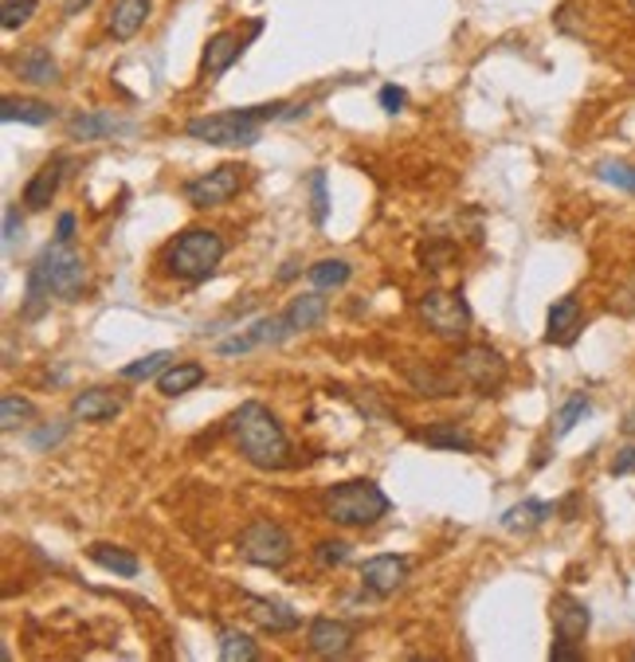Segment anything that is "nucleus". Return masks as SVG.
Masks as SVG:
<instances>
[{"instance_id": "f257e3e1", "label": "nucleus", "mask_w": 635, "mask_h": 662, "mask_svg": "<svg viewBox=\"0 0 635 662\" xmlns=\"http://www.w3.org/2000/svg\"><path fill=\"white\" fill-rule=\"evenodd\" d=\"M83 286H87V263H83V255L71 244H63V240H56V244L44 247V252L36 255V263L28 267L20 318H24V322L44 318L51 298L78 303V298H83Z\"/></svg>"}, {"instance_id": "f03ea898", "label": "nucleus", "mask_w": 635, "mask_h": 662, "mask_svg": "<svg viewBox=\"0 0 635 662\" xmlns=\"http://www.w3.org/2000/svg\"><path fill=\"white\" fill-rule=\"evenodd\" d=\"M228 436L235 439L240 455H244L252 467H259V470L291 467V455H294L291 439H286L279 416H274L267 404H259V400H244V404L232 412V419H228Z\"/></svg>"}, {"instance_id": "7ed1b4c3", "label": "nucleus", "mask_w": 635, "mask_h": 662, "mask_svg": "<svg viewBox=\"0 0 635 662\" xmlns=\"http://www.w3.org/2000/svg\"><path fill=\"white\" fill-rule=\"evenodd\" d=\"M279 118H291V107H286V102H264V107H244V110H224V114L193 118L185 126V134L193 137V142H205V146L247 149L264 137L267 122H279Z\"/></svg>"}, {"instance_id": "20e7f679", "label": "nucleus", "mask_w": 635, "mask_h": 662, "mask_svg": "<svg viewBox=\"0 0 635 662\" xmlns=\"http://www.w3.org/2000/svg\"><path fill=\"white\" fill-rule=\"evenodd\" d=\"M224 255H228V244L220 232H212V228H185V232L161 252V267H166L173 279L205 283V279L216 274V267L224 263Z\"/></svg>"}, {"instance_id": "39448f33", "label": "nucleus", "mask_w": 635, "mask_h": 662, "mask_svg": "<svg viewBox=\"0 0 635 662\" xmlns=\"http://www.w3.org/2000/svg\"><path fill=\"white\" fill-rule=\"evenodd\" d=\"M389 510H392L389 494L373 478H350V482H338V487H330L322 494V514L330 517L333 526L350 529L377 526Z\"/></svg>"}, {"instance_id": "423d86ee", "label": "nucleus", "mask_w": 635, "mask_h": 662, "mask_svg": "<svg viewBox=\"0 0 635 662\" xmlns=\"http://www.w3.org/2000/svg\"><path fill=\"white\" fill-rule=\"evenodd\" d=\"M240 553H244V561L255 568H286L294 556V541L279 522L255 517V522L244 526V534H240Z\"/></svg>"}, {"instance_id": "0eeeda50", "label": "nucleus", "mask_w": 635, "mask_h": 662, "mask_svg": "<svg viewBox=\"0 0 635 662\" xmlns=\"http://www.w3.org/2000/svg\"><path fill=\"white\" fill-rule=\"evenodd\" d=\"M416 314H420L424 326L443 341H463L471 330V306L460 291H428L420 303H416Z\"/></svg>"}, {"instance_id": "6e6552de", "label": "nucleus", "mask_w": 635, "mask_h": 662, "mask_svg": "<svg viewBox=\"0 0 635 662\" xmlns=\"http://www.w3.org/2000/svg\"><path fill=\"white\" fill-rule=\"evenodd\" d=\"M451 369L460 372L463 384L479 392V396H494V392L506 384V357H502L494 345H463L455 357H451Z\"/></svg>"}, {"instance_id": "1a4fd4ad", "label": "nucleus", "mask_w": 635, "mask_h": 662, "mask_svg": "<svg viewBox=\"0 0 635 662\" xmlns=\"http://www.w3.org/2000/svg\"><path fill=\"white\" fill-rule=\"evenodd\" d=\"M244 166H216L208 169V173L193 176V181H185V200L193 208H216L224 205V200H232L235 193H240V185H244Z\"/></svg>"}, {"instance_id": "9d476101", "label": "nucleus", "mask_w": 635, "mask_h": 662, "mask_svg": "<svg viewBox=\"0 0 635 662\" xmlns=\"http://www.w3.org/2000/svg\"><path fill=\"white\" fill-rule=\"evenodd\" d=\"M286 338H294L291 318H286V314H267V318H259V322L247 326L244 333L220 341L216 353H220V357H240V353L264 350V345H283Z\"/></svg>"}, {"instance_id": "9b49d317", "label": "nucleus", "mask_w": 635, "mask_h": 662, "mask_svg": "<svg viewBox=\"0 0 635 662\" xmlns=\"http://www.w3.org/2000/svg\"><path fill=\"white\" fill-rule=\"evenodd\" d=\"M357 643V624H345V620H333V615H318L306 627V647L322 659H345Z\"/></svg>"}, {"instance_id": "f8f14e48", "label": "nucleus", "mask_w": 635, "mask_h": 662, "mask_svg": "<svg viewBox=\"0 0 635 662\" xmlns=\"http://www.w3.org/2000/svg\"><path fill=\"white\" fill-rule=\"evenodd\" d=\"M408 556H392V553H381V556H369L362 565V588H369L373 596H381V600H389V596H396L404 585H408Z\"/></svg>"}, {"instance_id": "ddd939ff", "label": "nucleus", "mask_w": 635, "mask_h": 662, "mask_svg": "<svg viewBox=\"0 0 635 662\" xmlns=\"http://www.w3.org/2000/svg\"><path fill=\"white\" fill-rule=\"evenodd\" d=\"M244 48H247L244 36H240V32H232V28H224V32H216V36H208L205 56H200V78H205V83L220 78L228 68H232L235 59L244 56Z\"/></svg>"}, {"instance_id": "4468645a", "label": "nucleus", "mask_w": 635, "mask_h": 662, "mask_svg": "<svg viewBox=\"0 0 635 662\" xmlns=\"http://www.w3.org/2000/svg\"><path fill=\"white\" fill-rule=\"evenodd\" d=\"M585 330V310H581L577 294H565L549 306V322H546V341L549 345H573Z\"/></svg>"}, {"instance_id": "2eb2a0df", "label": "nucleus", "mask_w": 635, "mask_h": 662, "mask_svg": "<svg viewBox=\"0 0 635 662\" xmlns=\"http://www.w3.org/2000/svg\"><path fill=\"white\" fill-rule=\"evenodd\" d=\"M404 380L412 384V392H420V396H460V384L463 377L455 369H440V365H428V360H416L404 369Z\"/></svg>"}, {"instance_id": "dca6fc26", "label": "nucleus", "mask_w": 635, "mask_h": 662, "mask_svg": "<svg viewBox=\"0 0 635 662\" xmlns=\"http://www.w3.org/2000/svg\"><path fill=\"white\" fill-rule=\"evenodd\" d=\"M244 608H247V615H252V624L264 627V632H271V635H286L303 624V615L291 612V608L279 604V600H267V596L244 592Z\"/></svg>"}, {"instance_id": "f3484780", "label": "nucleus", "mask_w": 635, "mask_h": 662, "mask_svg": "<svg viewBox=\"0 0 635 662\" xmlns=\"http://www.w3.org/2000/svg\"><path fill=\"white\" fill-rule=\"evenodd\" d=\"M122 408H126V396H114L110 389H83L71 400V416L83 424H107V419L122 416Z\"/></svg>"}, {"instance_id": "a211bd4d", "label": "nucleus", "mask_w": 635, "mask_h": 662, "mask_svg": "<svg viewBox=\"0 0 635 662\" xmlns=\"http://www.w3.org/2000/svg\"><path fill=\"white\" fill-rule=\"evenodd\" d=\"M68 166H71L68 157H51V161H44V166L32 173L28 185H24V208H32V212H44V208L56 200L59 181H63V169H68Z\"/></svg>"}, {"instance_id": "6ab92c4d", "label": "nucleus", "mask_w": 635, "mask_h": 662, "mask_svg": "<svg viewBox=\"0 0 635 662\" xmlns=\"http://www.w3.org/2000/svg\"><path fill=\"white\" fill-rule=\"evenodd\" d=\"M12 75H20L24 83H32V87H51V83H59V63L51 59L48 48H24L20 56L9 59Z\"/></svg>"}, {"instance_id": "aec40b11", "label": "nucleus", "mask_w": 635, "mask_h": 662, "mask_svg": "<svg viewBox=\"0 0 635 662\" xmlns=\"http://www.w3.org/2000/svg\"><path fill=\"white\" fill-rule=\"evenodd\" d=\"M588 627H593V612H588L585 600H577V596H558V600H553V632H558L561 639L585 643Z\"/></svg>"}, {"instance_id": "412c9836", "label": "nucleus", "mask_w": 635, "mask_h": 662, "mask_svg": "<svg viewBox=\"0 0 635 662\" xmlns=\"http://www.w3.org/2000/svg\"><path fill=\"white\" fill-rule=\"evenodd\" d=\"M149 9H154V0H114L107 12V32L118 44H126V39H134L137 32L146 28Z\"/></svg>"}, {"instance_id": "4be33fe9", "label": "nucleus", "mask_w": 635, "mask_h": 662, "mask_svg": "<svg viewBox=\"0 0 635 662\" xmlns=\"http://www.w3.org/2000/svg\"><path fill=\"white\" fill-rule=\"evenodd\" d=\"M118 130H122V122H118L110 110H78V114L68 122L71 142H107V137H114Z\"/></svg>"}, {"instance_id": "5701e85b", "label": "nucleus", "mask_w": 635, "mask_h": 662, "mask_svg": "<svg viewBox=\"0 0 635 662\" xmlns=\"http://www.w3.org/2000/svg\"><path fill=\"white\" fill-rule=\"evenodd\" d=\"M59 110L51 107V102H44V98H16L9 95L4 102H0V122H24V126H48V122H56Z\"/></svg>"}, {"instance_id": "b1692460", "label": "nucleus", "mask_w": 635, "mask_h": 662, "mask_svg": "<svg viewBox=\"0 0 635 662\" xmlns=\"http://www.w3.org/2000/svg\"><path fill=\"white\" fill-rule=\"evenodd\" d=\"M205 377H208V369L205 365H196V360H173L161 377H157V392L161 396H185L188 389H196V384H205Z\"/></svg>"}, {"instance_id": "393cba45", "label": "nucleus", "mask_w": 635, "mask_h": 662, "mask_svg": "<svg viewBox=\"0 0 635 662\" xmlns=\"http://www.w3.org/2000/svg\"><path fill=\"white\" fill-rule=\"evenodd\" d=\"M326 314H330V303L322 298V291L314 286V291L298 294L291 306H286V318H291L294 333H306V330H318L326 322Z\"/></svg>"}, {"instance_id": "a878e982", "label": "nucleus", "mask_w": 635, "mask_h": 662, "mask_svg": "<svg viewBox=\"0 0 635 662\" xmlns=\"http://www.w3.org/2000/svg\"><path fill=\"white\" fill-rule=\"evenodd\" d=\"M420 439L428 443V448H440V451H460V455H475L479 451V443H475V436H471L463 424H455V419H443V424H436V428L420 431Z\"/></svg>"}, {"instance_id": "bb28decb", "label": "nucleus", "mask_w": 635, "mask_h": 662, "mask_svg": "<svg viewBox=\"0 0 635 662\" xmlns=\"http://www.w3.org/2000/svg\"><path fill=\"white\" fill-rule=\"evenodd\" d=\"M549 517H553V506H549V502L526 498V502H518V506H510L506 514H502V529H510V534H529V529L546 526Z\"/></svg>"}, {"instance_id": "cd10ccee", "label": "nucleus", "mask_w": 635, "mask_h": 662, "mask_svg": "<svg viewBox=\"0 0 635 662\" xmlns=\"http://www.w3.org/2000/svg\"><path fill=\"white\" fill-rule=\"evenodd\" d=\"M87 556L95 561L98 568H107V573H114V576H126V580H134L137 573H142V561H137L130 549H122V545H107V541H98V545H90L87 549Z\"/></svg>"}, {"instance_id": "c85d7f7f", "label": "nucleus", "mask_w": 635, "mask_h": 662, "mask_svg": "<svg viewBox=\"0 0 635 662\" xmlns=\"http://www.w3.org/2000/svg\"><path fill=\"white\" fill-rule=\"evenodd\" d=\"M216 643H220L216 651H220V659H224V662H259V659H264L259 643H255L247 632H240V627H220Z\"/></svg>"}, {"instance_id": "c756f323", "label": "nucleus", "mask_w": 635, "mask_h": 662, "mask_svg": "<svg viewBox=\"0 0 635 662\" xmlns=\"http://www.w3.org/2000/svg\"><path fill=\"white\" fill-rule=\"evenodd\" d=\"M32 419H36V404L28 396H20V392H4V400H0V428H32Z\"/></svg>"}, {"instance_id": "7c9ffc66", "label": "nucleus", "mask_w": 635, "mask_h": 662, "mask_svg": "<svg viewBox=\"0 0 635 662\" xmlns=\"http://www.w3.org/2000/svg\"><path fill=\"white\" fill-rule=\"evenodd\" d=\"M306 274H310V283L318 291H338V286H345L353 279V267L345 259H318L314 267H306Z\"/></svg>"}, {"instance_id": "2f4dec72", "label": "nucleus", "mask_w": 635, "mask_h": 662, "mask_svg": "<svg viewBox=\"0 0 635 662\" xmlns=\"http://www.w3.org/2000/svg\"><path fill=\"white\" fill-rule=\"evenodd\" d=\"M593 412V400L585 396V392H573V396L561 404V412H558V419H553V439H565L569 431L577 428L581 419Z\"/></svg>"}, {"instance_id": "473e14b6", "label": "nucleus", "mask_w": 635, "mask_h": 662, "mask_svg": "<svg viewBox=\"0 0 635 662\" xmlns=\"http://www.w3.org/2000/svg\"><path fill=\"white\" fill-rule=\"evenodd\" d=\"M173 360L176 357L169 350L146 353V357H137L134 365H126V369H122V380H154V377H161V372H166Z\"/></svg>"}, {"instance_id": "72a5a7b5", "label": "nucleus", "mask_w": 635, "mask_h": 662, "mask_svg": "<svg viewBox=\"0 0 635 662\" xmlns=\"http://www.w3.org/2000/svg\"><path fill=\"white\" fill-rule=\"evenodd\" d=\"M306 188H310V220H314V228H326V220H330V185H326L322 169H314L310 181H306Z\"/></svg>"}, {"instance_id": "f704fd0d", "label": "nucleus", "mask_w": 635, "mask_h": 662, "mask_svg": "<svg viewBox=\"0 0 635 662\" xmlns=\"http://www.w3.org/2000/svg\"><path fill=\"white\" fill-rule=\"evenodd\" d=\"M597 176L605 181V185L635 196V166H627V161H612V157H608V161H600L597 166Z\"/></svg>"}, {"instance_id": "c9c22d12", "label": "nucleus", "mask_w": 635, "mask_h": 662, "mask_svg": "<svg viewBox=\"0 0 635 662\" xmlns=\"http://www.w3.org/2000/svg\"><path fill=\"white\" fill-rule=\"evenodd\" d=\"M36 9H39V0H4V4H0V28L4 32L24 28V24L36 16Z\"/></svg>"}, {"instance_id": "e433bc0d", "label": "nucleus", "mask_w": 635, "mask_h": 662, "mask_svg": "<svg viewBox=\"0 0 635 662\" xmlns=\"http://www.w3.org/2000/svg\"><path fill=\"white\" fill-rule=\"evenodd\" d=\"M68 431H71L68 419H51V424H44V428L28 431V443H32V451H51L68 439Z\"/></svg>"}, {"instance_id": "4c0bfd02", "label": "nucleus", "mask_w": 635, "mask_h": 662, "mask_svg": "<svg viewBox=\"0 0 635 662\" xmlns=\"http://www.w3.org/2000/svg\"><path fill=\"white\" fill-rule=\"evenodd\" d=\"M350 556H353L350 541H318L314 545V565L318 568H342Z\"/></svg>"}, {"instance_id": "58836bf2", "label": "nucleus", "mask_w": 635, "mask_h": 662, "mask_svg": "<svg viewBox=\"0 0 635 662\" xmlns=\"http://www.w3.org/2000/svg\"><path fill=\"white\" fill-rule=\"evenodd\" d=\"M549 659H553V662H581V659H585V651H581V643H573V639H561V635H558V643L549 647Z\"/></svg>"}, {"instance_id": "ea45409f", "label": "nucleus", "mask_w": 635, "mask_h": 662, "mask_svg": "<svg viewBox=\"0 0 635 662\" xmlns=\"http://www.w3.org/2000/svg\"><path fill=\"white\" fill-rule=\"evenodd\" d=\"M612 314H624V318H632V314H635V283L620 286V291L612 294Z\"/></svg>"}, {"instance_id": "a19ab883", "label": "nucleus", "mask_w": 635, "mask_h": 662, "mask_svg": "<svg viewBox=\"0 0 635 662\" xmlns=\"http://www.w3.org/2000/svg\"><path fill=\"white\" fill-rule=\"evenodd\" d=\"M404 102H408V95H404L401 87H381V107H384V114H401Z\"/></svg>"}, {"instance_id": "79ce46f5", "label": "nucleus", "mask_w": 635, "mask_h": 662, "mask_svg": "<svg viewBox=\"0 0 635 662\" xmlns=\"http://www.w3.org/2000/svg\"><path fill=\"white\" fill-rule=\"evenodd\" d=\"M20 228H24V220H20V208H16V205H9V208H4V247L16 244Z\"/></svg>"}, {"instance_id": "37998d69", "label": "nucleus", "mask_w": 635, "mask_h": 662, "mask_svg": "<svg viewBox=\"0 0 635 662\" xmlns=\"http://www.w3.org/2000/svg\"><path fill=\"white\" fill-rule=\"evenodd\" d=\"M632 470H635V443H627V448L612 458V475L624 478V475H632Z\"/></svg>"}, {"instance_id": "c03bdc74", "label": "nucleus", "mask_w": 635, "mask_h": 662, "mask_svg": "<svg viewBox=\"0 0 635 662\" xmlns=\"http://www.w3.org/2000/svg\"><path fill=\"white\" fill-rule=\"evenodd\" d=\"M56 240H63V244H71V240H75V212H63V216H59Z\"/></svg>"}, {"instance_id": "a18cd8bd", "label": "nucleus", "mask_w": 635, "mask_h": 662, "mask_svg": "<svg viewBox=\"0 0 635 662\" xmlns=\"http://www.w3.org/2000/svg\"><path fill=\"white\" fill-rule=\"evenodd\" d=\"M294 274H298V263H294V259H291V263H286L283 271H279V279H283V283H286V279H294Z\"/></svg>"}, {"instance_id": "49530a36", "label": "nucleus", "mask_w": 635, "mask_h": 662, "mask_svg": "<svg viewBox=\"0 0 635 662\" xmlns=\"http://www.w3.org/2000/svg\"><path fill=\"white\" fill-rule=\"evenodd\" d=\"M627 9H632V12H635V0H627Z\"/></svg>"}]
</instances>
